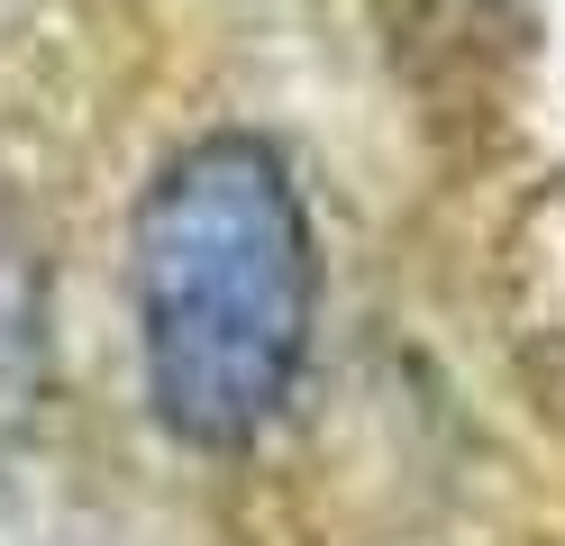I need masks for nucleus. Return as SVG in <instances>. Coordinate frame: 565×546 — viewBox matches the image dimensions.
<instances>
[{"label": "nucleus", "instance_id": "nucleus-1", "mask_svg": "<svg viewBox=\"0 0 565 546\" xmlns=\"http://www.w3.org/2000/svg\"><path fill=\"white\" fill-rule=\"evenodd\" d=\"M310 210L265 137L183 146L137 201L147 400L183 447H246L310 346Z\"/></svg>", "mask_w": 565, "mask_h": 546}]
</instances>
